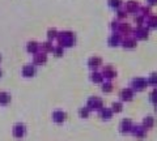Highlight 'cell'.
Listing matches in <instances>:
<instances>
[{"label": "cell", "instance_id": "6da1fadb", "mask_svg": "<svg viewBox=\"0 0 157 141\" xmlns=\"http://www.w3.org/2000/svg\"><path fill=\"white\" fill-rule=\"evenodd\" d=\"M56 41H58V45L62 46L63 48L66 47H72L76 42V35L73 32L70 30H64V32H60L56 37Z\"/></svg>", "mask_w": 157, "mask_h": 141}, {"label": "cell", "instance_id": "7a4b0ae2", "mask_svg": "<svg viewBox=\"0 0 157 141\" xmlns=\"http://www.w3.org/2000/svg\"><path fill=\"white\" fill-rule=\"evenodd\" d=\"M132 34H134V37L136 39L139 41H144L148 38L149 35V28L148 26H136L135 29H132Z\"/></svg>", "mask_w": 157, "mask_h": 141}, {"label": "cell", "instance_id": "3957f363", "mask_svg": "<svg viewBox=\"0 0 157 141\" xmlns=\"http://www.w3.org/2000/svg\"><path fill=\"white\" fill-rule=\"evenodd\" d=\"M148 85V81L147 79H143V77H137V79H134L131 82V89L136 90V91H141L143 89H145V86Z\"/></svg>", "mask_w": 157, "mask_h": 141}, {"label": "cell", "instance_id": "277c9868", "mask_svg": "<svg viewBox=\"0 0 157 141\" xmlns=\"http://www.w3.org/2000/svg\"><path fill=\"white\" fill-rule=\"evenodd\" d=\"M86 107L89 110H98L100 111L102 107H104V102H102L101 98H98V97H92V98L88 99Z\"/></svg>", "mask_w": 157, "mask_h": 141}, {"label": "cell", "instance_id": "5b68a950", "mask_svg": "<svg viewBox=\"0 0 157 141\" xmlns=\"http://www.w3.org/2000/svg\"><path fill=\"white\" fill-rule=\"evenodd\" d=\"M102 76H104V79L106 80H113L117 77V71L113 68L111 64H107V65H104V69H102Z\"/></svg>", "mask_w": 157, "mask_h": 141}, {"label": "cell", "instance_id": "8992f818", "mask_svg": "<svg viewBox=\"0 0 157 141\" xmlns=\"http://www.w3.org/2000/svg\"><path fill=\"white\" fill-rule=\"evenodd\" d=\"M122 46L124 48H128V50H132V48H135L137 46V39L134 37V35H127L124 37L123 39H122Z\"/></svg>", "mask_w": 157, "mask_h": 141}, {"label": "cell", "instance_id": "52a82bcc", "mask_svg": "<svg viewBox=\"0 0 157 141\" xmlns=\"http://www.w3.org/2000/svg\"><path fill=\"white\" fill-rule=\"evenodd\" d=\"M46 61H47V54H46V52H43V51L39 50L37 54L33 55V64L42 65V64H45Z\"/></svg>", "mask_w": 157, "mask_h": 141}, {"label": "cell", "instance_id": "ba28073f", "mask_svg": "<svg viewBox=\"0 0 157 141\" xmlns=\"http://www.w3.org/2000/svg\"><path fill=\"white\" fill-rule=\"evenodd\" d=\"M122 39H123V37H122L118 32H114V33H113L109 37V39H107V43H109V46H111V47H117V46L122 45Z\"/></svg>", "mask_w": 157, "mask_h": 141}, {"label": "cell", "instance_id": "9c48e42d", "mask_svg": "<svg viewBox=\"0 0 157 141\" xmlns=\"http://www.w3.org/2000/svg\"><path fill=\"white\" fill-rule=\"evenodd\" d=\"M117 32L119 33L122 37H127V35H131V34H132V28H131L130 24H127L124 21H121L119 28H118Z\"/></svg>", "mask_w": 157, "mask_h": 141}, {"label": "cell", "instance_id": "30bf717a", "mask_svg": "<svg viewBox=\"0 0 157 141\" xmlns=\"http://www.w3.org/2000/svg\"><path fill=\"white\" fill-rule=\"evenodd\" d=\"M124 9H126V12L127 13H139V9H140V6H139V3L135 2V0H128V2L126 3V6H124Z\"/></svg>", "mask_w": 157, "mask_h": 141}, {"label": "cell", "instance_id": "8fae6325", "mask_svg": "<svg viewBox=\"0 0 157 141\" xmlns=\"http://www.w3.org/2000/svg\"><path fill=\"white\" fill-rule=\"evenodd\" d=\"M25 133H26L25 125L21 124V123L14 124V127H13V136H14V137L21 139V137H24V136H25Z\"/></svg>", "mask_w": 157, "mask_h": 141}, {"label": "cell", "instance_id": "7c38bea8", "mask_svg": "<svg viewBox=\"0 0 157 141\" xmlns=\"http://www.w3.org/2000/svg\"><path fill=\"white\" fill-rule=\"evenodd\" d=\"M102 65V59L100 56H92L89 60H88V67L90 68L92 71H96L97 68H100Z\"/></svg>", "mask_w": 157, "mask_h": 141}, {"label": "cell", "instance_id": "4fadbf2b", "mask_svg": "<svg viewBox=\"0 0 157 141\" xmlns=\"http://www.w3.org/2000/svg\"><path fill=\"white\" fill-rule=\"evenodd\" d=\"M36 64H26L25 67L22 68V76L24 77H33L36 75Z\"/></svg>", "mask_w": 157, "mask_h": 141}, {"label": "cell", "instance_id": "5bb4252c", "mask_svg": "<svg viewBox=\"0 0 157 141\" xmlns=\"http://www.w3.org/2000/svg\"><path fill=\"white\" fill-rule=\"evenodd\" d=\"M131 132H132V135H134L135 137H137V139H143L144 136L147 135V129L143 127V125H139V127H132Z\"/></svg>", "mask_w": 157, "mask_h": 141}, {"label": "cell", "instance_id": "9a60e30c", "mask_svg": "<svg viewBox=\"0 0 157 141\" xmlns=\"http://www.w3.org/2000/svg\"><path fill=\"white\" fill-rule=\"evenodd\" d=\"M132 121L130 119H124V120H122V123L119 125V128H121V132L122 133H127V132H131V129H132Z\"/></svg>", "mask_w": 157, "mask_h": 141}, {"label": "cell", "instance_id": "2e32d148", "mask_svg": "<svg viewBox=\"0 0 157 141\" xmlns=\"http://www.w3.org/2000/svg\"><path fill=\"white\" fill-rule=\"evenodd\" d=\"M119 97H121L122 101H131L132 97H134V90H132L131 87H126V89H123L121 91Z\"/></svg>", "mask_w": 157, "mask_h": 141}, {"label": "cell", "instance_id": "e0dca14e", "mask_svg": "<svg viewBox=\"0 0 157 141\" xmlns=\"http://www.w3.org/2000/svg\"><path fill=\"white\" fill-rule=\"evenodd\" d=\"M41 50L39 48V45L36 42V41H30V42H28V45H26V51L28 52H30L32 55H34V54H37V52Z\"/></svg>", "mask_w": 157, "mask_h": 141}, {"label": "cell", "instance_id": "ac0fdd59", "mask_svg": "<svg viewBox=\"0 0 157 141\" xmlns=\"http://www.w3.org/2000/svg\"><path fill=\"white\" fill-rule=\"evenodd\" d=\"M66 113H63V111H54L52 113V120L55 121V123H63V121L66 120Z\"/></svg>", "mask_w": 157, "mask_h": 141}, {"label": "cell", "instance_id": "d6986e66", "mask_svg": "<svg viewBox=\"0 0 157 141\" xmlns=\"http://www.w3.org/2000/svg\"><path fill=\"white\" fill-rule=\"evenodd\" d=\"M147 26L149 29H157V14H151L147 17Z\"/></svg>", "mask_w": 157, "mask_h": 141}, {"label": "cell", "instance_id": "ffe728a7", "mask_svg": "<svg viewBox=\"0 0 157 141\" xmlns=\"http://www.w3.org/2000/svg\"><path fill=\"white\" fill-rule=\"evenodd\" d=\"M39 48H41V51L46 52V54H48V52H52V50H54L52 41H46V42H43L42 45H39Z\"/></svg>", "mask_w": 157, "mask_h": 141}, {"label": "cell", "instance_id": "44dd1931", "mask_svg": "<svg viewBox=\"0 0 157 141\" xmlns=\"http://www.w3.org/2000/svg\"><path fill=\"white\" fill-rule=\"evenodd\" d=\"M90 80L93 82H96V84H101L102 81H104V76H102V73H100V72H92V75H90Z\"/></svg>", "mask_w": 157, "mask_h": 141}, {"label": "cell", "instance_id": "7402d4cb", "mask_svg": "<svg viewBox=\"0 0 157 141\" xmlns=\"http://www.w3.org/2000/svg\"><path fill=\"white\" fill-rule=\"evenodd\" d=\"M111 115H113V110L111 109H105V107H102L100 110V116L102 119H106V120H109L111 118Z\"/></svg>", "mask_w": 157, "mask_h": 141}, {"label": "cell", "instance_id": "603a6c76", "mask_svg": "<svg viewBox=\"0 0 157 141\" xmlns=\"http://www.w3.org/2000/svg\"><path fill=\"white\" fill-rule=\"evenodd\" d=\"M9 102H11V95L6 93V91H0V105L6 106Z\"/></svg>", "mask_w": 157, "mask_h": 141}, {"label": "cell", "instance_id": "cb8c5ba5", "mask_svg": "<svg viewBox=\"0 0 157 141\" xmlns=\"http://www.w3.org/2000/svg\"><path fill=\"white\" fill-rule=\"evenodd\" d=\"M134 22H135L136 26H143V24L145 22V17L141 16L140 13H136L135 17H134Z\"/></svg>", "mask_w": 157, "mask_h": 141}, {"label": "cell", "instance_id": "d4e9b609", "mask_svg": "<svg viewBox=\"0 0 157 141\" xmlns=\"http://www.w3.org/2000/svg\"><path fill=\"white\" fill-rule=\"evenodd\" d=\"M153 118L152 116H147V118L143 120V127L145 128V129H149V128H152L153 127Z\"/></svg>", "mask_w": 157, "mask_h": 141}, {"label": "cell", "instance_id": "484cf974", "mask_svg": "<svg viewBox=\"0 0 157 141\" xmlns=\"http://www.w3.org/2000/svg\"><path fill=\"white\" fill-rule=\"evenodd\" d=\"M127 14H128V13L126 12V9H121V8H118V9H117V18H118L119 21L126 20Z\"/></svg>", "mask_w": 157, "mask_h": 141}, {"label": "cell", "instance_id": "4316f807", "mask_svg": "<svg viewBox=\"0 0 157 141\" xmlns=\"http://www.w3.org/2000/svg\"><path fill=\"white\" fill-rule=\"evenodd\" d=\"M58 34L59 32L56 30V29H48L47 30V38H48V41H52V39H56V37H58Z\"/></svg>", "mask_w": 157, "mask_h": 141}, {"label": "cell", "instance_id": "83f0119b", "mask_svg": "<svg viewBox=\"0 0 157 141\" xmlns=\"http://www.w3.org/2000/svg\"><path fill=\"white\" fill-rule=\"evenodd\" d=\"M107 3H109V7L114 8V9L121 8L122 4H123V2H122V0H107Z\"/></svg>", "mask_w": 157, "mask_h": 141}, {"label": "cell", "instance_id": "f1b7e54d", "mask_svg": "<svg viewBox=\"0 0 157 141\" xmlns=\"http://www.w3.org/2000/svg\"><path fill=\"white\" fill-rule=\"evenodd\" d=\"M139 13L141 14V16H144V17H148V16H151V13H152V11H151V7H147V6H144V7H140V9H139Z\"/></svg>", "mask_w": 157, "mask_h": 141}, {"label": "cell", "instance_id": "f546056e", "mask_svg": "<svg viewBox=\"0 0 157 141\" xmlns=\"http://www.w3.org/2000/svg\"><path fill=\"white\" fill-rule=\"evenodd\" d=\"M63 52H64V48H63L62 46H54V50H52V54L55 55V56H62L63 55Z\"/></svg>", "mask_w": 157, "mask_h": 141}, {"label": "cell", "instance_id": "4dcf8cb0", "mask_svg": "<svg viewBox=\"0 0 157 141\" xmlns=\"http://www.w3.org/2000/svg\"><path fill=\"white\" fill-rule=\"evenodd\" d=\"M89 113H90V110L88 107H81L78 110V115H80L81 118H88V116H89Z\"/></svg>", "mask_w": 157, "mask_h": 141}, {"label": "cell", "instance_id": "1f68e13d", "mask_svg": "<svg viewBox=\"0 0 157 141\" xmlns=\"http://www.w3.org/2000/svg\"><path fill=\"white\" fill-rule=\"evenodd\" d=\"M113 90V84L111 82H104L102 84V91H105V93H110Z\"/></svg>", "mask_w": 157, "mask_h": 141}, {"label": "cell", "instance_id": "d6a6232c", "mask_svg": "<svg viewBox=\"0 0 157 141\" xmlns=\"http://www.w3.org/2000/svg\"><path fill=\"white\" fill-rule=\"evenodd\" d=\"M111 110H113V113H121L122 111V103L121 102H114V103L111 105Z\"/></svg>", "mask_w": 157, "mask_h": 141}, {"label": "cell", "instance_id": "836d02e7", "mask_svg": "<svg viewBox=\"0 0 157 141\" xmlns=\"http://www.w3.org/2000/svg\"><path fill=\"white\" fill-rule=\"evenodd\" d=\"M148 84L151 85H157V73H151V76L148 77Z\"/></svg>", "mask_w": 157, "mask_h": 141}, {"label": "cell", "instance_id": "e575fe53", "mask_svg": "<svg viewBox=\"0 0 157 141\" xmlns=\"http://www.w3.org/2000/svg\"><path fill=\"white\" fill-rule=\"evenodd\" d=\"M119 24H121L119 20H114V21H113V22H111V30H113V32H117L118 28H119Z\"/></svg>", "mask_w": 157, "mask_h": 141}, {"label": "cell", "instance_id": "d590c367", "mask_svg": "<svg viewBox=\"0 0 157 141\" xmlns=\"http://www.w3.org/2000/svg\"><path fill=\"white\" fill-rule=\"evenodd\" d=\"M151 101L153 102L155 105L157 103V87H156V89H153V91L151 93Z\"/></svg>", "mask_w": 157, "mask_h": 141}, {"label": "cell", "instance_id": "8d00e7d4", "mask_svg": "<svg viewBox=\"0 0 157 141\" xmlns=\"http://www.w3.org/2000/svg\"><path fill=\"white\" fill-rule=\"evenodd\" d=\"M149 6H157V0H147Z\"/></svg>", "mask_w": 157, "mask_h": 141}, {"label": "cell", "instance_id": "74e56055", "mask_svg": "<svg viewBox=\"0 0 157 141\" xmlns=\"http://www.w3.org/2000/svg\"><path fill=\"white\" fill-rule=\"evenodd\" d=\"M156 111H157V103H156Z\"/></svg>", "mask_w": 157, "mask_h": 141}, {"label": "cell", "instance_id": "f35d334b", "mask_svg": "<svg viewBox=\"0 0 157 141\" xmlns=\"http://www.w3.org/2000/svg\"><path fill=\"white\" fill-rule=\"evenodd\" d=\"M0 76H2V71H0Z\"/></svg>", "mask_w": 157, "mask_h": 141}, {"label": "cell", "instance_id": "ab89813d", "mask_svg": "<svg viewBox=\"0 0 157 141\" xmlns=\"http://www.w3.org/2000/svg\"><path fill=\"white\" fill-rule=\"evenodd\" d=\"M0 60H2V56H0Z\"/></svg>", "mask_w": 157, "mask_h": 141}]
</instances>
